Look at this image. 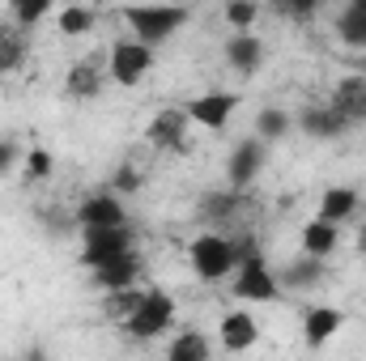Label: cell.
Listing matches in <instances>:
<instances>
[{"label": "cell", "mask_w": 366, "mask_h": 361, "mask_svg": "<svg viewBox=\"0 0 366 361\" xmlns=\"http://www.w3.org/2000/svg\"><path fill=\"white\" fill-rule=\"evenodd\" d=\"M51 4H56V0H9V9H13V17H17V30H34V26L51 13Z\"/></svg>", "instance_id": "obj_27"}, {"label": "cell", "mask_w": 366, "mask_h": 361, "mask_svg": "<svg viewBox=\"0 0 366 361\" xmlns=\"http://www.w3.org/2000/svg\"><path fill=\"white\" fill-rule=\"evenodd\" d=\"M217 340L226 353H247L256 340H260V323L252 310H230L222 323H217Z\"/></svg>", "instance_id": "obj_13"}, {"label": "cell", "mask_w": 366, "mask_h": 361, "mask_svg": "<svg viewBox=\"0 0 366 361\" xmlns=\"http://www.w3.org/2000/svg\"><path fill=\"white\" fill-rule=\"evenodd\" d=\"M239 93L230 90H209V93H196V98H187L183 102V111H187V119L196 123V128H209V132H222L226 123H230V115L239 111Z\"/></svg>", "instance_id": "obj_7"}, {"label": "cell", "mask_w": 366, "mask_h": 361, "mask_svg": "<svg viewBox=\"0 0 366 361\" xmlns=\"http://www.w3.org/2000/svg\"><path fill=\"white\" fill-rule=\"evenodd\" d=\"M56 26H60L64 39H81V34L94 30V9H86V4H69V9H60Z\"/></svg>", "instance_id": "obj_25"}, {"label": "cell", "mask_w": 366, "mask_h": 361, "mask_svg": "<svg viewBox=\"0 0 366 361\" xmlns=\"http://www.w3.org/2000/svg\"><path fill=\"white\" fill-rule=\"evenodd\" d=\"M294 128H298V132H307L311 141H341L354 123H350L332 102H320V106L311 102V106H302V111L294 115Z\"/></svg>", "instance_id": "obj_10"}, {"label": "cell", "mask_w": 366, "mask_h": 361, "mask_svg": "<svg viewBox=\"0 0 366 361\" xmlns=\"http://www.w3.org/2000/svg\"><path fill=\"white\" fill-rule=\"evenodd\" d=\"M64 90H69V98H98V90H102V73L94 68L90 60H86V64H73L69 77H64Z\"/></svg>", "instance_id": "obj_23"}, {"label": "cell", "mask_w": 366, "mask_h": 361, "mask_svg": "<svg viewBox=\"0 0 366 361\" xmlns=\"http://www.w3.org/2000/svg\"><path fill=\"white\" fill-rule=\"evenodd\" d=\"M167 327H175V298L162 289H145V298L137 302V310L124 319V332L132 340H158Z\"/></svg>", "instance_id": "obj_3"}, {"label": "cell", "mask_w": 366, "mask_h": 361, "mask_svg": "<svg viewBox=\"0 0 366 361\" xmlns=\"http://www.w3.org/2000/svg\"><path fill=\"white\" fill-rule=\"evenodd\" d=\"M350 68H354V73H362V77H366V56H350Z\"/></svg>", "instance_id": "obj_35"}, {"label": "cell", "mask_w": 366, "mask_h": 361, "mask_svg": "<svg viewBox=\"0 0 366 361\" xmlns=\"http://www.w3.org/2000/svg\"><path fill=\"white\" fill-rule=\"evenodd\" d=\"M332 106L350 119V123H366V77L362 73H350L337 81L332 90Z\"/></svg>", "instance_id": "obj_17"}, {"label": "cell", "mask_w": 366, "mask_h": 361, "mask_svg": "<svg viewBox=\"0 0 366 361\" xmlns=\"http://www.w3.org/2000/svg\"><path fill=\"white\" fill-rule=\"evenodd\" d=\"M119 17L132 26V39L158 47L187 21V4H175V0H167V4H124Z\"/></svg>", "instance_id": "obj_1"}, {"label": "cell", "mask_w": 366, "mask_h": 361, "mask_svg": "<svg viewBox=\"0 0 366 361\" xmlns=\"http://www.w3.org/2000/svg\"><path fill=\"white\" fill-rule=\"evenodd\" d=\"M234 276V298L239 302H252V306H269L281 298V280L269 268V260H256V264H239Z\"/></svg>", "instance_id": "obj_8"}, {"label": "cell", "mask_w": 366, "mask_h": 361, "mask_svg": "<svg viewBox=\"0 0 366 361\" xmlns=\"http://www.w3.org/2000/svg\"><path fill=\"white\" fill-rule=\"evenodd\" d=\"M302 251L307 255H320V260H328L332 251H337V243H341V225L337 221H324V217H315V221H307L302 225Z\"/></svg>", "instance_id": "obj_20"}, {"label": "cell", "mask_w": 366, "mask_h": 361, "mask_svg": "<svg viewBox=\"0 0 366 361\" xmlns=\"http://www.w3.org/2000/svg\"><path fill=\"white\" fill-rule=\"evenodd\" d=\"M21 158H26V153L17 149V141H13V136H0V179H4V175H9Z\"/></svg>", "instance_id": "obj_33"}, {"label": "cell", "mask_w": 366, "mask_h": 361, "mask_svg": "<svg viewBox=\"0 0 366 361\" xmlns=\"http://www.w3.org/2000/svg\"><path fill=\"white\" fill-rule=\"evenodd\" d=\"M124 251H132L128 221L124 225H86L81 230V264L86 268H98V264H107V260H115Z\"/></svg>", "instance_id": "obj_6"}, {"label": "cell", "mask_w": 366, "mask_h": 361, "mask_svg": "<svg viewBox=\"0 0 366 361\" xmlns=\"http://www.w3.org/2000/svg\"><path fill=\"white\" fill-rule=\"evenodd\" d=\"M230 243H234V268H239V264H256V260H264V247H260V238H256L252 230L230 234Z\"/></svg>", "instance_id": "obj_29"}, {"label": "cell", "mask_w": 366, "mask_h": 361, "mask_svg": "<svg viewBox=\"0 0 366 361\" xmlns=\"http://www.w3.org/2000/svg\"><path fill=\"white\" fill-rule=\"evenodd\" d=\"M175 4H187V0H175Z\"/></svg>", "instance_id": "obj_38"}, {"label": "cell", "mask_w": 366, "mask_h": 361, "mask_svg": "<svg viewBox=\"0 0 366 361\" xmlns=\"http://www.w3.org/2000/svg\"><path fill=\"white\" fill-rule=\"evenodd\" d=\"M341 327H345V310H337V306H311L302 315V340H307V349L328 345Z\"/></svg>", "instance_id": "obj_15"}, {"label": "cell", "mask_w": 366, "mask_h": 361, "mask_svg": "<svg viewBox=\"0 0 366 361\" xmlns=\"http://www.w3.org/2000/svg\"><path fill=\"white\" fill-rule=\"evenodd\" d=\"M26 183H43L47 175H51V166H56V158H51V149H43V145H34L26 158Z\"/></svg>", "instance_id": "obj_31"}, {"label": "cell", "mask_w": 366, "mask_h": 361, "mask_svg": "<svg viewBox=\"0 0 366 361\" xmlns=\"http://www.w3.org/2000/svg\"><path fill=\"white\" fill-rule=\"evenodd\" d=\"M256 17H260V4H256V0H226V21H230V30H252Z\"/></svg>", "instance_id": "obj_30"}, {"label": "cell", "mask_w": 366, "mask_h": 361, "mask_svg": "<svg viewBox=\"0 0 366 361\" xmlns=\"http://www.w3.org/2000/svg\"><path fill=\"white\" fill-rule=\"evenodd\" d=\"M137 187H141V175H137L132 166H119V171H115V179H111V191H119V195H124V191H137Z\"/></svg>", "instance_id": "obj_34"}, {"label": "cell", "mask_w": 366, "mask_h": 361, "mask_svg": "<svg viewBox=\"0 0 366 361\" xmlns=\"http://www.w3.org/2000/svg\"><path fill=\"white\" fill-rule=\"evenodd\" d=\"M281 280V289H290V293H302V289H315L320 280H324V260L320 255H298V260H290L285 264V272L277 276Z\"/></svg>", "instance_id": "obj_18"}, {"label": "cell", "mask_w": 366, "mask_h": 361, "mask_svg": "<svg viewBox=\"0 0 366 361\" xmlns=\"http://www.w3.org/2000/svg\"><path fill=\"white\" fill-rule=\"evenodd\" d=\"M90 276H94V285H98L102 293H111V289H128V285L141 280V255H137V251H124V255H115V260H107V264L90 268Z\"/></svg>", "instance_id": "obj_14"}, {"label": "cell", "mask_w": 366, "mask_h": 361, "mask_svg": "<svg viewBox=\"0 0 366 361\" xmlns=\"http://www.w3.org/2000/svg\"><path fill=\"white\" fill-rule=\"evenodd\" d=\"M141 298H145V289H137V285H128V289H111V293H102V315L115 319V323H124V319L137 310Z\"/></svg>", "instance_id": "obj_24"}, {"label": "cell", "mask_w": 366, "mask_h": 361, "mask_svg": "<svg viewBox=\"0 0 366 361\" xmlns=\"http://www.w3.org/2000/svg\"><path fill=\"white\" fill-rule=\"evenodd\" d=\"M243 208H247V191H239V187H230V191H209V195L200 200V217H204L209 225H230Z\"/></svg>", "instance_id": "obj_16"}, {"label": "cell", "mask_w": 366, "mask_h": 361, "mask_svg": "<svg viewBox=\"0 0 366 361\" xmlns=\"http://www.w3.org/2000/svg\"><path fill=\"white\" fill-rule=\"evenodd\" d=\"M264 166H269V141H260V136L252 132V136H243V141L230 149V158H226V183L239 187V191H247L252 183L264 175Z\"/></svg>", "instance_id": "obj_5"}, {"label": "cell", "mask_w": 366, "mask_h": 361, "mask_svg": "<svg viewBox=\"0 0 366 361\" xmlns=\"http://www.w3.org/2000/svg\"><path fill=\"white\" fill-rule=\"evenodd\" d=\"M128 221V208H124V200H119V191H94L86 195L81 204H77V213H73V225H124Z\"/></svg>", "instance_id": "obj_11"}, {"label": "cell", "mask_w": 366, "mask_h": 361, "mask_svg": "<svg viewBox=\"0 0 366 361\" xmlns=\"http://www.w3.org/2000/svg\"><path fill=\"white\" fill-rule=\"evenodd\" d=\"M358 255H366V225L358 230Z\"/></svg>", "instance_id": "obj_36"}, {"label": "cell", "mask_w": 366, "mask_h": 361, "mask_svg": "<svg viewBox=\"0 0 366 361\" xmlns=\"http://www.w3.org/2000/svg\"><path fill=\"white\" fill-rule=\"evenodd\" d=\"M187 111L183 106H167V111H158L154 119H149V128H145V141L154 145V149H162V153H187L192 149V141H187Z\"/></svg>", "instance_id": "obj_9"}, {"label": "cell", "mask_w": 366, "mask_h": 361, "mask_svg": "<svg viewBox=\"0 0 366 361\" xmlns=\"http://www.w3.org/2000/svg\"><path fill=\"white\" fill-rule=\"evenodd\" d=\"M21 60H26V39L13 34L9 26H0V73L21 68Z\"/></svg>", "instance_id": "obj_28"}, {"label": "cell", "mask_w": 366, "mask_h": 361, "mask_svg": "<svg viewBox=\"0 0 366 361\" xmlns=\"http://www.w3.org/2000/svg\"><path fill=\"white\" fill-rule=\"evenodd\" d=\"M222 51H226V64H230L239 77H256V73L264 68V43H260V34H252V30H234Z\"/></svg>", "instance_id": "obj_12"}, {"label": "cell", "mask_w": 366, "mask_h": 361, "mask_svg": "<svg viewBox=\"0 0 366 361\" xmlns=\"http://www.w3.org/2000/svg\"><path fill=\"white\" fill-rule=\"evenodd\" d=\"M252 132H256L260 141H269V145H273V141H285V136L294 132V115H290L285 106H260Z\"/></svg>", "instance_id": "obj_21"}, {"label": "cell", "mask_w": 366, "mask_h": 361, "mask_svg": "<svg viewBox=\"0 0 366 361\" xmlns=\"http://www.w3.org/2000/svg\"><path fill=\"white\" fill-rule=\"evenodd\" d=\"M358 204H362V195H358V187H328L324 195H320V213L315 217H324V221H350L354 213H358Z\"/></svg>", "instance_id": "obj_19"}, {"label": "cell", "mask_w": 366, "mask_h": 361, "mask_svg": "<svg viewBox=\"0 0 366 361\" xmlns=\"http://www.w3.org/2000/svg\"><path fill=\"white\" fill-rule=\"evenodd\" d=\"M167 353H171V361H204L213 349H209V340H204L200 332H179Z\"/></svg>", "instance_id": "obj_26"}, {"label": "cell", "mask_w": 366, "mask_h": 361, "mask_svg": "<svg viewBox=\"0 0 366 361\" xmlns=\"http://www.w3.org/2000/svg\"><path fill=\"white\" fill-rule=\"evenodd\" d=\"M350 4H354V9H362V13H366V0H350Z\"/></svg>", "instance_id": "obj_37"}, {"label": "cell", "mask_w": 366, "mask_h": 361, "mask_svg": "<svg viewBox=\"0 0 366 361\" xmlns=\"http://www.w3.org/2000/svg\"><path fill=\"white\" fill-rule=\"evenodd\" d=\"M332 30H337V39L345 43V47H354V51H366V13L362 9H341L337 17H332Z\"/></svg>", "instance_id": "obj_22"}, {"label": "cell", "mask_w": 366, "mask_h": 361, "mask_svg": "<svg viewBox=\"0 0 366 361\" xmlns=\"http://www.w3.org/2000/svg\"><path fill=\"white\" fill-rule=\"evenodd\" d=\"M149 68H154V47H149V43H141V39H119V43H111V51H107V73H111L115 86L132 90V86L145 81Z\"/></svg>", "instance_id": "obj_4"}, {"label": "cell", "mask_w": 366, "mask_h": 361, "mask_svg": "<svg viewBox=\"0 0 366 361\" xmlns=\"http://www.w3.org/2000/svg\"><path fill=\"white\" fill-rule=\"evenodd\" d=\"M273 9L281 17H294V21H307L315 9H320V0H273Z\"/></svg>", "instance_id": "obj_32"}, {"label": "cell", "mask_w": 366, "mask_h": 361, "mask_svg": "<svg viewBox=\"0 0 366 361\" xmlns=\"http://www.w3.org/2000/svg\"><path fill=\"white\" fill-rule=\"evenodd\" d=\"M187 260H192V272L209 285L226 280L234 272V243L230 234H217V230H204L187 243Z\"/></svg>", "instance_id": "obj_2"}]
</instances>
